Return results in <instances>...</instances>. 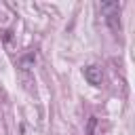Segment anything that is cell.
Masks as SVG:
<instances>
[{"instance_id": "2", "label": "cell", "mask_w": 135, "mask_h": 135, "mask_svg": "<svg viewBox=\"0 0 135 135\" xmlns=\"http://www.w3.org/2000/svg\"><path fill=\"white\" fill-rule=\"evenodd\" d=\"M84 78H86V82H89V84L99 86V84H101V80H103L101 68H97V65H86V68H84Z\"/></svg>"}, {"instance_id": "3", "label": "cell", "mask_w": 135, "mask_h": 135, "mask_svg": "<svg viewBox=\"0 0 135 135\" xmlns=\"http://www.w3.org/2000/svg\"><path fill=\"white\" fill-rule=\"evenodd\" d=\"M95 124H97V118L91 116L89 118V124H86V135H95Z\"/></svg>"}, {"instance_id": "1", "label": "cell", "mask_w": 135, "mask_h": 135, "mask_svg": "<svg viewBox=\"0 0 135 135\" xmlns=\"http://www.w3.org/2000/svg\"><path fill=\"white\" fill-rule=\"evenodd\" d=\"M101 11L105 13V21L114 32H120V21H118V13H120V4L118 2H103Z\"/></svg>"}]
</instances>
